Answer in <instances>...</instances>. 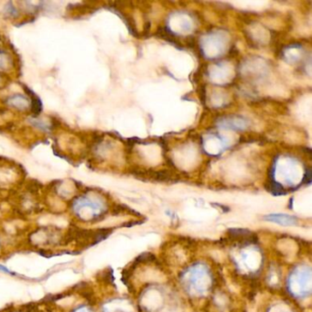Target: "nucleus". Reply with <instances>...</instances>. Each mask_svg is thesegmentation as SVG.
Returning <instances> with one entry per match:
<instances>
[{
    "mask_svg": "<svg viewBox=\"0 0 312 312\" xmlns=\"http://www.w3.org/2000/svg\"><path fill=\"white\" fill-rule=\"evenodd\" d=\"M265 220L267 222L278 224L279 226H294L298 225V219L289 214H269L265 216Z\"/></svg>",
    "mask_w": 312,
    "mask_h": 312,
    "instance_id": "obj_1",
    "label": "nucleus"
},
{
    "mask_svg": "<svg viewBox=\"0 0 312 312\" xmlns=\"http://www.w3.org/2000/svg\"><path fill=\"white\" fill-rule=\"evenodd\" d=\"M246 120L241 117H227L220 122V126L232 129V130H242L246 127Z\"/></svg>",
    "mask_w": 312,
    "mask_h": 312,
    "instance_id": "obj_2",
    "label": "nucleus"
},
{
    "mask_svg": "<svg viewBox=\"0 0 312 312\" xmlns=\"http://www.w3.org/2000/svg\"><path fill=\"white\" fill-rule=\"evenodd\" d=\"M9 102H10L9 104L17 108H18V104H20V108H25L28 103L27 100L22 96H13L11 98H9Z\"/></svg>",
    "mask_w": 312,
    "mask_h": 312,
    "instance_id": "obj_3",
    "label": "nucleus"
}]
</instances>
